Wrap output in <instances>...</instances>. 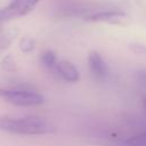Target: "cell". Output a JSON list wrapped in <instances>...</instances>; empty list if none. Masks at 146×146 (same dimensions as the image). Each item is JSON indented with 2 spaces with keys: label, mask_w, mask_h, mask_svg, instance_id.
<instances>
[{
  "label": "cell",
  "mask_w": 146,
  "mask_h": 146,
  "mask_svg": "<svg viewBox=\"0 0 146 146\" xmlns=\"http://www.w3.org/2000/svg\"><path fill=\"white\" fill-rule=\"evenodd\" d=\"M0 129L19 135H43L55 130L44 119L39 116L25 117H0Z\"/></svg>",
  "instance_id": "obj_1"
},
{
  "label": "cell",
  "mask_w": 146,
  "mask_h": 146,
  "mask_svg": "<svg viewBox=\"0 0 146 146\" xmlns=\"http://www.w3.org/2000/svg\"><path fill=\"white\" fill-rule=\"evenodd\" d=\"M1 97L16 106H38L44 102V97L33 90H5Z\"/></svg>",
  "instance_id": "obj_2"
},
{
  "label": "cell",
  "mask_w": 146,
  "mask_h": 146,
  "mask_svg": "<svg viewBox=\"0 0 146 146\" xmlns=\"http://www.w3.org/2000/svg\"><path fill=\"white\" fill-rule=\"evenodd\" d=\"M39 1L40 0H11L8 6L0 9V23L30 14Z\"/></svg>",
  "instance_id": "obj_3"
},
{
  "label": "cell",
  "mask_w": 146,
  "mask_h": 146,
  "mask_svg": "<svg viewBox=\"0 0 146 146\" xmlns=\"http://www.w3.org/2000/svg\"><path fill=\"white\" fill-rule=\"evenodd\" d=\"M88 66L92 75L97 79H104L107 74V66L103 57L97 51H91L88 56Z\"/></svg>",
  "instance_id": "obj_4"
},
{
  "label": "cell",
  "mask_w": 146,
  "mask_h": 146,
  "mask_svg": "<svg viewBox=\"0 0 146 146\" xmlns=\"http://www.w3.org/2000/svg\"><path fill=\"white\" fill-rule=\"evenodd\" d=\"M56 72L67 82H76L80 79V74H79V71L75 67V65L66 59L58 62Z\"/></svg>",
  "instance_id": "obj_5"
},
{
  "label": "cell",
  "mask_w": 146,
  "mask_h": 146,
  "mask_svg": "<svg viewBox=\"0 0 146 146\" xmlns=\"http://www.w3.org/2000/svg\"><path fill=\"white\" fill-rule=\"evenodd\" d=\"M123 17L124 14L120 11H100V13L91 14L90 16L87 17V19L94 22H108L114 24V23H119Z\"/></svg>",
  "instance_id": "obj_6"
},
{
  "label": "cell",
  "mask_w": 146,
  "mask_h": 146,
  "mask_svg": "<svg viewBox=\"0 0 146 146\" xmlns=\"http://www.w3.org/2000/svg\"><path fill=\"white\" fill-rule=\"evenodd\" d=\"M41 60H42V63H43L47 67L52 68V70H54V68L56 70L57 64H58L57 56H56V54H55L54 51H51V50H46L44 52H42V55H41Z\"/></svg>",
  "instance_id": "obj_7"
},
{
  "label": "cell",
  "mask_w": 146,
  "mask_h": 146,
  "mask_svg": "<svg viewBox=\"0 0 146 146\" xmlns=\"http://www.w3.org/2000/svg\"><path fill=\"white\" fill-rule=\"evenodd\" d=\"M125 143L128 146H146V132L129 137Z\"/></svg>",
  "instance_id": "obj_8"
},
{
  "label": "cell",
  "mask_w": 146,
  "mask_h": 146,
  "mask_svg": "<svg viewBox=\"0 0 146 146\" xmlns=\"http://www.w3.org/2000/svg\"><path fill=\"white\" fill-rule=\"evenodd\" d=\"M19 48L24 52H30L34 49V41L30 38H23L19 41Z\"/></svg>",
  "instance_id": "obj_9"
},
{
  "label": "cell",
  "mask_w": 146,
  "mask_h": 146,
  "mask_svg": "<svg viewBox=\"0 0 146 146\" xmlns=\"http://www.w3.org/2000/svg\"><path fill=\"white\" fill-rule=\"evenodd\" d=\"M1 66L5 71H8V72H13L16 70V64H15V60L13 59L11 56H6L2 62H1Z\"/></svg>",
  "instance_id": "obj_10"
},
{
  "label": "cell",
  "mask_w": 146,
  "mask_h": 146,
  "mask_svg": "<svg viewBox=\"0 0 146 146\" xmlns=\"http://www.w3.org/2000/svg\"><path fill=\"white\" fill-rule=\"evenodd\" d=\"M137 81L143 88L146 89V70H141L137 73Z\"/></svg>",
  "instance_id": "obj_11"
},
{
  "label": "cell",
  "mask_w": 146,
  "mask_h": 146,
  "mask_svg": "<svg viewBox=\"0 0 146 146\" xmlns=\"http://www.w3.org/2000/svg\"><path fill=\"white\" fill-rule=\"evenodd\" d=\"M130 49L137 54V55H144L146 54V47L145 46H141V44H131L130 46Z\"/></svg>",
  "instance_id": "obj_12"
},
{
  "label": "cell",
  "mask_w": 146,
  "mask_h": 146,
  "mask_svg": "<svg viewBox=\"0 0 146 146\" xmlns=\"http://www.w3.org/2000/svg\"><path fill=\"white\" fill-rule=\"evenodd\" d=\"M141 106H143V110H144V112H145V114H146V96L143 98V100H141Z\"/></svg>",
  "instance_id": "obj_13"
},
{
  "label": "cell",
  "mask_w": 146,
  "mask_h": 146,
  "mask_svg": "<svg viewBox=\"0 0 146 146\" xmlns=\"http://www.w3.org/2000/svg\"><path fill=\"white\" fill-rule=\"evenodd\" d=\"M2 92H3V89H1V88H0V97H1V95H2Z\"/></svg>",
  "instance_id": "obj_14"
},
{
  "label": "cell",
  "mask_w": 146,
  "mask_h": 146,
  "mask_svg": "<svg viewBox=\"0 0 146 146\" xmlns=\"http://www.w3.org/2000/svg\"><path fill=\"white\" fill-rule=\"evenodd\" d=\"M0 24H1V23H0Z\"/></svg>",
  "instance_id": "obj_15"
}]
</instances>
